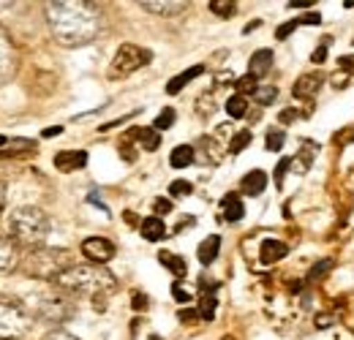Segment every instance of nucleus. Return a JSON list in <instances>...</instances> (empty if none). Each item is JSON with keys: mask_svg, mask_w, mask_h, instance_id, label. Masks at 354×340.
Listing matches in <instances>:
<instances>
[{"mask_svg": "<svg viewBox=\"0 0 354 340\" xmlns=\"http://www.w3.org/2000/svg\"><path fill=\"white\" fill-rule=\"evenodd\" d=\"M52 39L60 46H85L101 33V8L88 0H52L44 8Z\"/></svg>", "mask_w": 354, "mask_h": 340, "instance_id": "nucleus-1", "label": "nucleus"}, {"mask_svg": "<svg viewBox=\"0 0 354 340\" xmlns=\"http://www.w3.org/2000/svg\"><path fill=\"white\" fill-rule=\"evenodd\" d=\"M55 286L74 299H90L98 313H104L106 299L118 292V278L104 264H74L68 267Z\"/></svg>", "mask_w": 354, "mask_h": 340, "instance_id": "nucleus-2", "label": "nucleus"}, {"mask_svg": "<svg viewBox=\"0 0 354 340\" xmlns=\"http://www.w3.org/2000/svg\"><path fill=\"white\" fill-rule=\"evenodd\" d=\"M49 232H52V218L36 205H22L8 213L6 234L17 243V248H25V251L44 248Z\"/></svg>", "mask_w": 354, "mask_h": 340, "instance_id": "nucleus-3", "label": "nucleus"}, {"mask_svg": "<svg viewBox=\"0 0 354 340\" xmlns=\"http://www.w3.org/2000/svg\"><path fill=\"white\" fill-rule=\"evenodd\" d=\"M22 305L28 308L30 316L41 319L46 324H66L77 313V299L68 297L66 292H60L55 283H49V289H41V292L30 294Z\"/></svg>", "mask_w": 354, "mask_h": 340, "instance_id": "nucleus-4", "label": "nucleus"}, {"mask_svg": "<svg viewBox=\"0 0 354 340\" xmlns=\"http://www.w3.org/2000/svg\"><path fill=\"white\" fill-rule=\"evenodd\" d=\"M74 256L68 254L66 248H36V251H28V256L22 258V270L28 278H36V281H49L55 283L68 267H74Z\"/></svg>", "mask_w": 354, "mask_h": 340, "instance_id": "nucleus-5", "label": "nucleus"}, {"mask_svg": "<svg viewBox=\"0 0 354 340\" xmlns=\"http://www.w3.org/2000/svg\"><path fill=\"white\" fill-rule=\"evenodd\" d=\"M33 324V316L19 299L3 297L0 294V340L22 338Z\"/></svg>", "mask_w": 354, "mask_h": 340, "instance_id": "nucleus-6", "label": "nucleus"}, {"mask_svg": "<svg viewBox=\"0 0 354 340\" xmlns=\"http://www.w3.org/2000/svg\"><path fill=\"white\" fill-rule=\"evenodd\" d=\"M153 60V52L136 44H123L118 46L112 63H109V79H126L133 71H139L142 66H147Z\"/></svg>", "mask_w": 354, "mask_h": 340, "instance_id": "nucleus-7", "label": "nucleus"}, {"mask_svg": "<svg viewBox=\"0 0 354 340\" xmlns=\"http://www.w3.org/2000/svg\"><path fill=\"white\" fill-rule=\"evenodd\" d=\"M19 71V52L17 44L11 41L8 30L0 25V87L8 85Z\"/></svg>", "mask_w": 354, "mask_h": 340, "instance_id": "nucleus-8", "label": "nucleus"}, {"mask_svg": "<svg viewBox=\"0 0 354 340\" xmlns=\"http://www.w3.org/2000/svg\"><path fill=\"white\" fill-rule=\"evenodd\" d=\"M82 254L90 264H106L115 258V243L106 237H88L82 243Z\"/></svg>", "mask_w": 354, "mask_h": 340, "instance_id": "nucleus-9", "label": "nucleus"}, {"mask_svg": "<svg viewBox=\"0 0 354 340\" xmlns=\"http://www.w3.org/2000/svg\"><path fill=\"white\" fill-rule=\"evenodd\" d=\"M322 82H324L322 71H308V74H303V77L295 79L292 95H295V98H313V95L322 90Z\"/></svg>", "mask_w": 354, "mask_h": 340, "instance_id": "nucleus-10", "label": "nucleus"}, {"mask_svg": "<svg viewBox=\"0 0 354 340\" xmlns=\"http://www.w3.org/2000/svg\"><path fill=\"white\" fill-rule=\"evenodd\" d=\"M139 6L147 14H158V17H175V14H183L188 8L185 0H142Z\"/></svg>", "mask_w": 354, "mask_h": 340, "instance_id": "nucleus-11", "label": "nucleus"}, {"mask_svg": "<svg viewBox=\"0 0 354 340\" xmlns=\"http://www.w3.org/2000/svg\"><path fill=\"white\" fill-rule=\"evenodd\" d=\"M55 167L60 171H77L88 167V153L85 150H63L55 155Z\"/></svg>", "mask_w": 354, "mask_h": 340, "instance_id": "nucleus-12", "label": "nucleus"}, {"mask_svg": "<svg viewBox=\"0 0 354 340\" xmlns=\"http://www.w3.org/2000/svg\"><path fill=\"white\" fill-rule=\"evenodd\" d=\"M126 139L129 142H136L142 150H147V153H153V150H158V144H161V133L156 131V128H131L129 133H126Z\"/></svg>", "mask_w": 354, "mask_h": 340, "instance_id": "nucleus-13", "label": "nucleus"}, {"mask_svg": "<svg viewBox=\"0 0 354 340\" xmlns=\"http://www.w3.org/2000/svg\"><path fill=\"white\" fill-rule=\"evenodd\" d=\"M17 261H19V248H17V243H14L6 232H0V270H3V272H11V270L17 267Z\"/></svg>", "mask_w": 354, "mask_h": 340, "instance_id": "nucleus-14", "label": "nucleus"}, {"mask_svg": "<svg viewBox=\"0 0 354 340\" xmlns=\"http://www.w3.org/2000/svg\"><path fill=\"white\" fill-rule=\"evenodd\" d=\"M286 254H289V245L281 243V240H265L259 245V261L262 264H275V261H281Z\"/></svg>", "mask_w": 354, "mask_h": 340, "instance_id": "nucleus-15", "label": "nucleus"}, {"mask_svg": "<svg viewBox=\"0 0 354 340\" xmlns=\"http://www.w3.org/2000/svg\"><path fill=\"white\" fill-rule=\"evenodd\" d=\"M218 251H221V237H218V234H210V237H205V240L199 243L196 258H199L205 267H210V264L218 258Z\"/></svg>", "mask_w": 354, "mask_h": 340, "instance_id": "nucleus-16", "label": "nucleus"}, {"mask_svg": "<svg viewBox=\"0 0 354 340\" xmlns=\"http://www.w3.org/2000/svg\"><path fill=\"white\" fill-rule=\"evenodd\" d=\"M270 68H272V49H257L251 55V60H248V74L259 79V77H265Z\"/></svg>", "mask_w": 354, "mask_h": 340, "instance_id": "nucleus-17", "label": "nucleus"}, {"mask_svg": "<svg viewBox=\"0 0 354 340\" xmlns=\"http://www.w3.org/2000/svg\"><path fill=\"white\" fill-rule=\"evenodd\" d=\"M221 210H223V218H226L229 223L243 220V215H245V205H243L240 193H226V196H223V202H221Z\"/></svg>", "mask_w": 354, "mask_h": 340, "instance_id": "nucleus-18", "label": "nucleus"}, {"mask_svg": "<svg viewBox=\"0 0 354 340\" xmlns=\"http://www.w3.org/2000/svg\"><path fill=\"white\" fill-rule=\"evenodd\" d=\"M139 232H142V237L145 240H150V243H161L164 237H167V226H164V220L161 218H145L142 223H139Z\"/></svg>", "mask_w": 354, "mask_h": 340, "instance_id": "nucleus-19", "label": "nucleus"}, {"mask_svg": "<svg viewBox=\"0 0 354 340\" xmlns=\"http://www.w3.org/2000/svg\"><path fill=\"white\" fill-rule=\"evenodd\" d=\"M240 188H243V193H245V196H259V193L267 188V174L262 169L248 171V174L243 177Z\"/></svg>", "mask_w": 354, "mask_h": 340, "instance_id": "nucleus-20", "label": "nucleus"}, {"mask_svg": "<svg viewBox=\"0 0 354 340\" xmlns=\"http://www.w3.org/2000/svg\"><path fill=\"white\" fill-rule=\"evenodd\" d=\"M205 74V66H191L188 71H183V74H177V77H172L169 82H167V93L169 95H177L183 87L188 85V82H194L196 77H202Z\"/></svg>", "mask_w": 354, "mask_h": 340, "instance_id": "nucleus-21", "label": "nucleus"}, {"mask_svg": "<svg viewBox=\"0 0 354 340\" xmlns=\"http://www.w3.org/2000/svg\"><path fill=\"white\" fill-rule=\"evenodd\" d=\"M194 158H196V147L177 144L175 150H172V155H169V164H172V169H185V167L194 164Z\"/></svg>", "mask_w": 354, "mask_h": 340, "instance_id": "nucleus-22", "label": "nucleus"}, {"mask_svg": "<svg viewBox=\"0 0 354 340\" xmlns=\"http://www.w3.org/2000/svg\"><path fill=\"white\" fill-rule=\"evenodd\" d=\"M158 261L172 272V275H177V278H183L185 272H188V264H185V258L183 256L172 254V251H161L158 254Z\"/></svg>", "mask_w": 354, "mask_h": 340, "instance_id": "nucleus-23", "label": "nucleus"}, {"mask_svg": "<svg viewBox=\"0 0 354 340\" xmlns=\"http://www.w3.org/2000/svg\"><path fill=\"white\" fill-rule=\"evenodd\" d=\"M216 308H218V302H216V289H202L199 316H202L205 321H213V319H216Z\"/></svg>", "mask_w": 354, "mask_h": 340, "instance_id": "nucleus-24", "label": "nucleus"}, {"mask_svg": "<svg viewBox=\"0 0 354 340\" xmlns=\"http://www.w3.org/2000/svg\"><path fill=\"white\" fill-rule=\"evenodd\" d=\"M226 115H229L232 120L245 117V115H248V98H243V95H232V98L226 101Z\"/></svg>", "mask_w": 354, "mask_h": 340, "instance_id": "nucleus-25", "label": "nucleus"}, {"mask_svg": "<svg viewBox=\"0 0 354 340\" xmlns=\"http://www.w3.org/2000/svg\"><path fill=\"white\" fill-rule=\"evenodd\" d=\"M199 150L205 153V158H207L210 164H218V161H221V150H218L216 136H202V139H199Z\"/></svg>", "mask_w": 354, "mask_h": 340, "instance_id": "nucleus-26", "label": "nucleus"}, {"mask_svg": "<svg viewBox=\"0 0 354 340\" xmlns=\"http://www.w3.org/2000/svg\"><path fill=\"white\" fill-rule=\"evenodd\" d=\"M207 6H210V11H213L216 17H223V19H229V17L237 14V3H234V0H210Z\"/></svg>", "mask_w": 354, "mask_h": 340, "instance_id": "nucleus-27", "label": "nucleus"}, {"mask_svg": "<svg viewBox=\"0 0 354 340\" xmlns=\"http://www.w3.org/2000/svg\"><path fill=\"white\" fill-rule=\"evenodd\" d=\"M251 139H254V136H251V131H248V128H245V131H237V133L229 139V153H232V155L243 153V150L251 144Z\"/></svg>", "mask_w": 354, "mask_h": 340, "instance_id": "nucleus-28", "label": "nucleus"}, {"mask_svg": "<svg viewBox=\"0 0 354 340\" xmlns=\"http://www.w3.org/2000/svg\"><path fill=\"white\" fill-rule=\"evenodd\" d=\"M275 98H278V87H272V85H259L257 87V93H254V101H257L259 106L275 104Z\"/></svg>", "mask_w": 354, "mask_h": 340, "instance_id": "nucleus-29", "label": "nucleus"}, {"mask_svg": "<svg viewBox=\"0 0 354 340\" xmlns=\"http://www.w3.org/2000/svg\"><path fill=\"white\" fill-rule=\"evenodd\" d=\"M283 142H286V133L281 131V128H270L265 136V147L270 153H278L281 147H283Z\"/></svg>", "mask_w": 354, "mask_h": 340, "instance_id": "nucleus-30", "label": "nucleus"}, {"mask_svg": "<svg viewBox=\"0 0 354 340\" xmlns=\"http://www.w3.org/2000/svg\"><path fill=\"white\" fill-rule=\"evenodd\" d=\"M196 112H199V117H210V115L216 112V98H213V93H202V95H199Z\"/></svg>", "mask_w": 354, "mask_h": 340, "instance_id": "nucleus-31", "label": "nucleus"}, {"mask_svg": "<svg viewBox=\"0 0 354 340\" xmlns=\"http://www.w3.org/2000/svg\"><path fill=\"white\" fill-rule=\"evenodd\" d=\"M257 77H251V74H245V77H240V79H237V82H234V90H237V95H243V98H245V95H254V93H257Z\"/></svg>", "mask_w": 354, "mask_h": 340, "instance_id": "nucleus-32", "label": "nucleus"}, {"mask_svg": "<svg viewBox=\"0 0 354 340\" xmlns=\"http://www.w3.org/2000/svg\"><path fill=\"white\" fill-rule=\"evenodd\" d=\"M175 126V109H161V115L156 117V123H153V128L161 133V131H167V128Z\"/></svg>", "mask_w": 354, "mask_h": 340, "instance_id": "nucleus-33", "label": "nucleus"}, {"mask_svg": "<svg viewBox=\"0 0 354 340\" xmlns=\"http://www.w3.org/2000/svg\"><path fill=\"white\" fill-rule=\"evenodd\" d=\"M191 191H194V185H191L188 180H175V182L169 185V196H175V199L177 196H188Z\"/></svg>", "mask_w": 354, "mask_h": 340, "instance_id": "nucleus-34", "label": "nucleus"}, {"mask_svg": "<svg viewBox=\"0 0 354 340\" xmlns=\"http://www.w3.org/2000/svg\"><path fill=\"white\" fill-rule=\"evenodd\" d=\"M297 28H300V19H292V22H283V25H281V28L275 30V39H278V41H283V39H286L289 33H295Z\"/></svg>", "mask_w": 354, "mask_h": 340, "instance_id": "nucleus-35", "label": "nucleus"}, {"mask_svg": "<svg viewBox=\"0 0 354 340\" xmlns=\"http://www.w3.org/2000/svg\"><path fill=\"white\" fill-rule=\"evenodd\" d=\"M333 267V258H324V261H319V264H313V270H310L308 281H316V278H322V275H327V270Z\"/></svg>", "mask_w": 354, "mask_h": 340, "instance_id": "nucleus-36", "label": "nucleus"}, {"mask_svg": "<svg viewBox=\"0 0 354 340\" xmlns=\"http://www.w3.org/2000/svg\"><path fill=\"white\" fill-rule=\"evenodd\" d=\"M289 167H292V158H281V161H278V167H275V185H278V188L283 185V174H286Z\"/></svg>", "mask_w": 354, "mask_h": 340, "instance_id": "nucleus-37", "label": "nucleus"}, {"mask_svg": "<svg viewBox=\"0 0 354 340\" xmlns=\"http://www.w3.org/2000/svg\"><path fill=\"white\" fill-rule=\"evenodd\" d=\"M153 210H156V218H161V215H169V213H172V202H169V199H156Z\"/></svg>", "mask_w": 354, "mask_h": 340, "instance_id": "nucleus-38", "label": "nucleus"}, {"mask_svg": "<svg viewBox=\"0 0 354 340\" xmlns=\"http://www.w3.org/2000/svg\"><path fill=\"white\" fill-rule=\"evenodd\" d=\"M172 297H175L177 302H180V305H185V302L191 299V292H185V289H183L180 283H175V286H172Z\"/></svg>", "mask_w": 354, "mask_h": 340, "instance_id": "nucleus-39", "label": "nucleus"}, {"mask_svg": "<svg viewBox=\"0 0 354 340\" xmlns=\"http://www.w3.org/2000/svg\"><path fill=\"white\" fill-rule=\"evenodd\" d=\"M324 60H327V41L322 44V46H319V49L310 55V63H316V66H322Z\"/></svg>", "mask_w": 354, "mask_h": 340, "instance_id": "nucleus-40", "label": "nucleus"}, {"mask_svg": "<svg viewBox=\"0 0 354 340\" xmlns=\"http://www.w3.org/2000/svg\"><path fill=\"white\" fill-rule=\"evenodd\" d=\"M44 340H77L71 332H63V330H52V332H46Z\"/></svg>", "mask_w": 354, "mask_h": 340, "instance_id": "nucleus-41", "label": "nucleus"}, {"mask_svg": "<svg viewBox=\"0 0 354 340\" xmlns=\"http://www.w3.org/2000/svg\"><path fill=\"white\" fill-rule=\"evenodd\" d=\"M297 115H300V112H295V109H283V112L278 115V120H281L283 126H289V123H295V120H297Z\"/></svg>", "mask_w": 354, "mask_h": 340, "instance_id": "nucleus-42", "label": "nucleus"}, {"mask_svg": "<svg viewBox=\"0 0 354 340\" xmlns=\"http://www.w3.org/2000/svg\"><path fill=\"white\" fill-rule=\"evenodd\" d=\"M131 305H133V310H145V308H147V297H145L142 292H136L131 299Z\"/></svg>", "mask_w": 354, "mask_h": 340, "instance_id": "nucleus-43", "label": "nucleus"}, {"mask_svg": "<svg viewBox=\"0 0 354 340\" xmlns=\"http://www.w3.org/2000/svg\"><path fill=\"white\" fill-rule=\"evenodd\" d=\"M300 25H322V17H319V14H303V17H300Z\"/></svg>", "mask_w": 354, "mask_h": 340, "instance_id": "nucleus-44", "label": "nucleus"}, {"mask_svg": "<svg viewBox=\"0 0 354 340\" xmlns=\"http://www.w3.org/2000/svg\"><path fill=\"white\" fill-rule=\"evenodd\" d=\"M6 202H8V185L0 182V218H3V213H6Z\"/></svg>", "mask_w": 354, "mask_h": 340, "instance_id": "nucleus-45", "label": "nucleus"}, {"mask_svg": "<svg viewBox=\"0 0 354 340\" xmlns=\"http://www.w3.org/2000/svg\"><path fill=\"white\" fill-rule=\"evenodd\" d=\"M349 85V74H338V77H333V87H346Z\"/></svg>", "mask_w": 354, "mask_h": 340, "instance_id": "nucleus-46", "label": "nucleus"}, {"mask_svg": "<svg viewBox=\"0 0 354 340\" xmlns=\"http://www.w3.org/2000/svg\"><path fill=\"white\" fill-rule=\"evenodd\" d=\"M57 133H63V126H55V128H44V139H52V136H57Z\"/></svg>", "mask_w": 354, "mask_h": 340, "instance_id": "nucleus-47", "label": "nucleus"}, {"mask_svg": "<svg viewBox=\"0 0 354 340\" xmlns=\"http://www.w3.org/2000/svg\"><path fill=\"white\" fill-rule=\"evenodd\" d=\"M330 316H316V327H330Z\"/></svg>", "mask_w": 354, "mask_h": 340, "instance_id": "nucleus-48", "label": "nucleus"}, {"mask_svg": "<svg viewBox=\"0 0 354 340\" xmlns=\"http://www.w3.org/2000/svg\"><path fill=\"white\" fill-rule=\"evenodd\" d=\"M289 6H295V8H308L313 3H310V0H295V3H289Z\"/></svg>", "mask_w": 354, "mask_h": 340, "instance_id": "nucleus-49", "label": "nucleus"}, {"mask_svg": "<svg viewBox=\"0 0 354 340\" xmlns=\"http://www.w3.org/2000/svg\"><path fill=\"white\" fill-rule=\"evenodd\" d=\"M194 316H196V313H191V310H180V319H183V321H194Z\"/></svg>", "mask_w": 354, "mask_h": 340, "instance_id": "nucleus-50", "label": "nucleus"}, {"mask_svg": "<svg viewBox=\"0 0 354 340\" xmlns=\"http://www.w3.org/2000/svg\"><path fill=\"white\" fill-rule=\"evenodd\" d=\"M6 142H8V136H0V147H3V144H6Z\"/></svg>", "mask_w": 354, "mask_h": 340, "instance_id": "nucleus-51", "label": "nucleus"}, {"mask_svg": "<svg viewBox=\"0 0 354 340\" xmlns=\"http://www.w3.org/2000/svg\"><path fill=\"white\" fill-rule=\"evenodd\" d=\"M147 340H161V338H158V335H150V338H147Z\"/></svg>", "mask_w": 354, "mask_h": 340, "instance_id": "nucleus-52", "label": "nucleus"}, {"mask_svg": "<svg viewBox=\"0 0 354 340\" xmlns=\"http://www.w3.org/2000/svg\"><path fill=\"white\" fill-rule=\"evenodd\" d=\"M223 340H232V338H223Z\"/></svg>", "mask_w": 354, "mask_h": 340, "instance_id": "nucleus-53", "label": "nucleus"}]
</instances>
